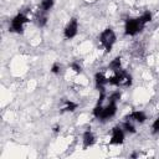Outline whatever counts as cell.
I'll list each match as a JSON object with an SVG mask.
<instances>
[{
    "instance_id": "1",
    "label": "cell",
    "mask_w": 159,
    "mask_h": 159,
    "mask_svg": "<svg viewBox=\"0 0 159 159\" xmlns=\"http://www.w3.org/2000/svg\"><path fill=\"white\" fill-rule=\"evenodd\" d=\"M108 83L116 87H129L132 84V76L125 70H119L108 80Z\"/></svg>"
},
{
    "instance_id": "2",
    "label": "cell",
    "mask_w": 159,
    "mask_h": 159,
    "mask_svg": "<svg viewBox=\"0 0 159 159\" xmlns=\"http://www.w3.org/2000/svg\"><path fill=\"white\" fill-rule=\"evenodd\" d=\"M116 40H117V36H116L114 31H113L111 27L103 30V31L101 32V35H99V42H101V45L104 47L106 52H109V51L112 50L113 45L116 43Z\"/></svg>"
},
{
    "instance_id": "3",
    "label": "cell",
    "mask_w": 159,
    "mask_h": 159,
    "mask_svg": "<svg viewBox=\"0 0 159 159\" xmlns=\"http://www.w3.org/2000/svg\"><path fill=\"white\" fill-rule=\"evenodd\" d=\"M143 29H144V25L142 24V21L139 20V17L125 20V24H124V32H125V35L134 36L138 32H140Z\"/></svg>"
},
{
    "instance_id": "4",
    "label": "cell",
    "mask_w": 159,
    "mask_h": 159,
    "mask_svg": "<svg viewBox=\"0 0 159 159\" xmlns=\"http://www.w3.org/2000/svg\"><path fill=\"white\" fill-rule=\"evenodd\" d=\"M30 20L25 14H17L15 17H12L11 20V25H10V31L12 32H17L21 34L24 31V26L25 24H27Z\"/></svg>"
},
{
    "instance_id": "5",
    "label": "cell",
    "mask_w": 159,
    "mask_h": 159,
    "mask_svg": "<svg viewBox=\"0 0 159 159\" xmlns=\"http://www.w3.org/2000/svg\"><path fill=\"white\" fill-rule=\"evenodd\" d=\"M117 112V102H112V101H108V103L106 106H103L102 108V112L98 117L99 120H108L109 118H112Z\"/></svg>"
},
{
    "instance_id": "6",
    "label": "cell",
    "mask_w": 159,
    "mask_h": 159,
    "mask_svg": "<svg viewBox=\"0 0 159 159\" xmlns=\"http://www.w3.org/2000/svg\"><path fill=\"white\" fill-rule=\"evenodd\" d=\"M77 32H78V21L76 17H73L67 22V25L63 30V35L67 40H71L77 35Z\"/></svg>"
},
{
    "instance_id": "7",
    "label": "cell",
    "mask_w": 159,
    "mask_h": 159,
    "mask_svg": "<svg viewBox=\"0 0 159 159\" xmlns=\"http://www.w3.org/2000/svg\"><path fill=\"white\" fill-rule=\"evenodd\" d=\"M124 142V132L119 125L112 128V134L109 139V144H122Z\"/></svg>"
},
{
    "instance_id": "8",
    "label": "cell",
    "mask_w": 159,
    "mask_h": 159,
    "mask_svg": "<svg viewBox=\"0 0 159 159\" xmlns=\"http://www.w3.org/2000/svg\"><path fill=\"white\" fill-rule=\"evenodd\" d=\"M125 119L130 122H137V123H144L147 120V114L142 111H133L130 114L125 117Z\"/></svg>"
},
{
    "instance_id": "9",
    "label": "cell",
    "mask_w": 159,
    "mask_h": 159,
    "mask_svg": "<svg viewBox=\"0 0 159 159\" xmlns=\"http://www.w3.org/2000/svg\"><path fill=\"white\" fill-rule=\"evenodd\" d=\"M108 77L103 73V72H97L94 75V82H96V86L97 88H99V91H104V86L108 84Z\"/></svg>"
},
{
    "instance_id": "10",
    "label": "cell",
    "mask_w": 159,
    "mask_h": 159,
    "mask_svg": "<svg viewBox=\"0 0 159 159\" xmlns=\"http://www.w3.org/2000/svg\"><path fill=\"white\" fill-rule=\"evenodd\" d=\"M82 142H83V148H88V147H92L94 144L96 138H94V135H93V133L91 130H86L83 133Z\"/></svg>"
},
{
    "instance_id": "11",
    "label": "cell",
    "mask_w": 159,
    "mask_h": 159,
    "mask_svg": "<svg viewBox=\"0 0 159 159\" xmlns=\"http://www.w3.org/2000/svg\"><path fill=\"white\" fill-rule=\"evenodd\" d=\"M120 67H122V58H120V57H116V58L112 60L111 63H109V68H111V71H113V72H117V71L122 70Z\"/></svg>"
},
{
    "instance_id": "12",
    "label": "cell",
    "mask_w": 159,
    "mask_h": 159,
    "mask_svg": "<svg viewBox=\"0 0 159 159\" xmlns=\"http://www.w3.org/2000/svg\"><path fill=\"white\" fill-rule=\"evenodd\" d=\"M63 103H65V106L62 108L63 112H73L77 108V103H75L72 101H63Z\"/></svg>"
},
{
    "instance_id": "13",
    "label": "cell",
    "mask_w": 159,
    "mask_h": 159,
    "mask_svg": "<svg viewBox=\"0 0 159 159\" xmlns=\"http://www.w3.org/2000/svg\"><path fill=\"white\" fill-rule=\"evenodd\" d=\"M55 0H41V10L43 12H47L53 6Z\"/></svg>"
},
{
    "instance_id": "14",
    "label": "cell",
    "mask_w": 159,
    "mask_h": 159,
    "mask_svg": "<svg viewBox=\"0 0 159 159\" xmlns=\"http://www.w3.org/2000/svg\"><path fill=\"white\" fill-rule=\"evenodd\" d=\"M123 128H124V130L128 132V133H135V127L133 125V122H130V120H128V119H125V120L123 122Z\"/></svg>"
},
{
    "instance_id": "15",
    "label": "cell",
    "mask_w": 159,
    "mask_h": 159,
    "mask_svg": "<svg viewBox=\"0 0 159 159\" xmlns=\"http://www.w3.org/2000/svg\"><path fill=\"white\" fill-rule=\"evenodd\" d=\"M139 20L142 21V24L145 26L148 22H150L152 21V14L149 12V11H145V12H143V15H140L139 16Z\"/></svg>"
},
{
    "instance_id": "16",
    "label": "cell",
    "mask_w": 159,
    "mask_h": 159,
    "mask_svg": "<svg viewBox=\"0 0 159 159\" xmlns=\"http://www.w3.org/2000/svg\"><path fill=\"white\" fill-rule=\"evenodd\" d=\"M37 25L39 26H43L46 22H47V17L43 15V14H40V16H37Z\"/></svg>"
},
{
    "instance_id": "17",
    "label": "cell",
    "mask_w": 159,
    "mask_h": 159,
    "mask_svg": "<svg viewBox=\"0 0 159 159\" xmlns=\"http://www.w3.org/2000/svg\"><path fill=\"white\" fill-rule=\"evenodd\" d=\"M71 68L76 72V73H81L82 72V67H81V65L80 63H77V62H73V63H71Z\"/></svg>"
},
{
    "instance_id": "18",
    "label": "cell",
    "mask_w": 159,
    "mask_h": 159,
    "mask_svg": "<svg viewBox=\"0 0 159 159\" xmlns=\"http://www.w3.org/2000/svg\"><path fill=\"white\" fill-rule=\"evenodd\" d=\"M60 71H61V66L56 62V63H53L52 65V67H51V72L52 73H55V75H57V73H60Z\"/></svg>"
},
{
    "instance_id": "19",
    "label": "cell",
    "mask_w": 159,
    "mask_h": 159,
    "mask_svg": "<svg viewBox=\"0 0 159 159\" xmlns=\"http://www.w3.org/2000/svg\"><path fill=\"white\" fill-rule=\"evenodd\" d=\"M152 128H153V132H159V117L153 122Z\"/></svg>"
}]
</instances>
